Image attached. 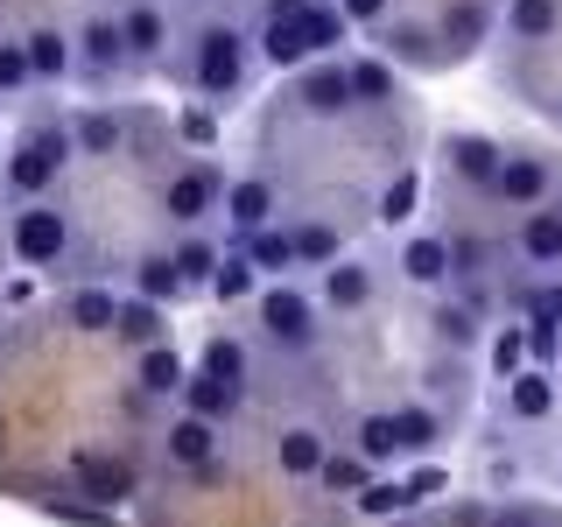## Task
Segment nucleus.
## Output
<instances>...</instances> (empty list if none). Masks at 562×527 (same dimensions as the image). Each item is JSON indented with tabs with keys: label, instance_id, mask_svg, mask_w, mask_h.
<instances>
[{
	"label": "nucleus",
	"instance_id": "e433bc0d",
	"mask_svg": "<svg viewBox=\"0 0 562 527\" xmlns=\"http://www.w3.org/2000/svg\"><path fill=\"white\" fill-rule=\"evenodd\" d=\"M520 338H527V366H541V373H549V366H562V324H549L541 310L520 316Z\"/></svg>",
	"mask_w": 562,
	"mask_h": 527
},
{
	"label": "nucleus",
	"instance_id": "a878e982",
	"mask_svg": "<svg viewBox=\"0 0 562 527\" xmlns=\"http://www.w3.org/2000/svg\"><path fill=\"white\" fill-rule=\"evenodd\" d=\"M359 457L366 471H386V464H401V429H394V408H373V415H359Z\"/></svg>",
	"mask_w": 562,
	"mask_h": 527
},
{
	"label": "nucleus",
	"instance_id": "13d9d810",
	"mask_svg": "<svg viewBox=\"0 0 562 527\" xmlns=\"http://www.w3.org/2000/svg\"><path fill=\"white\" fill-rule=\"evenodd\" d=\"M555 218H562V204H555Z\"/></svg>",
	"mask_w": 562,
	"mask_h": 527
},
{
	"label": "nucleus",
	"instance_id": "09e8293b",
	"mask_svg": "<svg viewBox=\"0 0 562 527\" xmlns=\"http://www.w3.org/2000/svg\"><path fill=\"white\" fill-rule=\"evenodd\" d=\"M479 527H549V514L541 506H520V500H506V506H492V514Z\"/></svg>",
	"mask_w": 562,
	"mask_h": 527
},
{
	"label": "nucleus",
	"instance_id": "6e6d98bb",
	"mask_svg": "<svg viewBox=\"0 0 562 527\" xmlns=\"http://www.w3.org/2000/svg\"><path fill=\"white\" fill-rule=\"evenodd\" d=\"M555 127H562V92H555Z\"/></svg>",
	"mask_w": 562,
	"mask_h": 527
},
{
	"label": "nucleus",
	"instance_id": "39448f33",
	"mask_svg": "<svg viewBox=\"0 0 562 527\" xmlns=\"http://www.w3.org/2000/svg\"><path fill=\"white\" fill-rule=\"evenodd\" d=\"M162 457L176 471H190V479H218V457H225V429L204 415H176L162 429Z\"/></svg>",
	"mask_w": 562,
	"mask_h": 527
},
{
	"label": "nucleus",
	"instance_id": "a211bd4d",
	"mask_svg": "<svg viewBox=\"0 0 562 527\" xmlns=\"http://www.w3.org/2000/svg\"><path fill=\"white\" fill-rule=\"evenodd\" d=\"M120 141H127V127H120L113 105H78V113H70V155L105 162V155H120Z\"/></svg>",
	"mask_w": 562,
	"mask_h": 527
},
{
	"label": "nucleus",
	"instance_id": "4c0bfd02",
	"mask_svg": "<svg viewBox=\"0 0 562 527\" xmlns=\"http://www.w3.org/2000/svg\"><path fill=\"white\" fill-rule=\"evenodd\" d=\"M415 204H422V176H415V169L386 176V190H380V225H408Z\"/></svg>",
	"mask_w": 562,
	"mask_h": 527
},
{
	"label": "nucleus",
	"instance_id": "f03ea898",
	"mask_svg": "<svg viewBox=\"0 0 562 527\" xmlns=\"http://www.w3.org/2000/svg\"><path fill=\"white\" fill-rule=\"evenodd\" d=\"M254 303H260V338H268L274 351L303 359V351L324 345V310H316L310 289H295V281H268Z\"/></svg>",
	"mask_w": 562,
	"mask_h": 527
},
{
	"label": "nucleus",
	"instance_id": "72a5a7b5",
	"mask_svg": "<svg viewBox=\"0 0 562 527\" xmlns=\"http://www.w3.org/2000/svg\"><path fill=\"white\" fill-rule=\"evenodd\" d=\"M555 22H562L555 0H506V35L514 43H549Z\"/></svg>",
	"mask_w": 562,
	"mask_h": 527
},
{
	"label": "nucleus",
	"instance_id": "9b49d317",
	"mask_svg": "<svg viewBox=\"0 0 562 527\" xmlns=\"http://www.w3.org/2000/svg\"><path fill=\"white\" fill-rule=\"evenodd\" d=\"M295 105H303L310 120H345V113H351V78H345V64H324V57H316L303 78H295Z\"/></svg>",
	"mask_w": 562,
	"mask_h": 527
},
{
	"label": "nucleus",
	"instance_id": "4d7b16f0",
	"mask_svg": "<svg viewBox=\"0 0 562 527\" xmlns=\"http://www.w3.org/2000/svg\"><path fill=\"white\" fill-rule=\"evenodd\" d=\"M0 380H8V351H0Z\"/></svg>",
	"mask_w": 562,
	"mask_h": 527
},
{
	"label": "nucleus",
	"instance_id": "20e7f679",
	"mask_svg": "<svg viewBox=\"0 0 562 527\" xmlns=\"http://www.w3.org/2000/svg\"><path fill=\"white\" fill-rule=\"evenodd\" d=\"M8 254L22 268H57L70 254V218L57 204H14L8 211Z\"/></svg>",
	"mask_w": 562,
	"mask_h": 527
},
{
	"label": "nucleus",
	"instance_id": "423d86ee",
	"mask_svg": "<svg viewBox=\"0 0 562 527\" xmlns=\"http://www.w3.org/2000/svg\"><path fill=\"white\" fill-rule=\"evenodd\" d=\"M225 204V176L218 162H190V169H176L169 183H162V211H169V225H204V211H218Z\"/></svg>",
	"mask_w": 562,
	"mask_h": 527
},
{
	"label": "nucleus",
	"instance_id": "f8f14e48",
	"mask_svg": "<svg viewBox=\"0 0 562 527\" xmlns=\"http://www.w3.org/2000/svg\"><path fill=\"white\" fill-rule=\"evenodd\" d=\"M366 303H373V260H359V254L330 260L324 281H316V310H338V316H351V310H366Z\"/></svg>",
	"mask_w": 562,
	"mask_h": 527
},
{
	"label": "nucleus",
	"instance_id": "c756f323",
	"mask_svg": "<svg viewBox=\"0 0 562 527\" xmlns=\"http://www.w3.org/2000/svg\"><path fill=\"white\" fill-rule=\"evenodd\" d=\"M345 78H351V105H386V99L401 92V70L386 64V57H351Z\"/></svg>",
	"mask_w": 562,
	"mask_h": 527
},
{
	"label": "nucleus",
	"instance_id": "58836bf2",
	"mask_svg": "<svg viewBox=\"0 0 562 527\" xmlns=\"http://www.w3.org/2000/svg\"><path fill=\"white\" fill-rule=\"evenodd\" d=\"M429 324H436V345H450V351H471V345L485 338V330H479V316H471L464 303H436Z\"/></svg>",
	"mask_w": 562,
	"mask_h": 527
},
{
	"label": "nucleus",
	"instance_id": "a19ab883",
	"mask_svg": "<svg viewBox=\"0 0 562 527\" xmlns=\"http://www.w3.org/2000/svg\"><path fill=\"white\" fill-rule=\"evenodd\" d=\"M211 295H225V303H239V295H260V274L246 268V254H239V246L218 260V274H211Z\"/></svg>",
	"mask_w": 562,
	"mask_h": 527
},
{
	"label": "nucleus",
	"instance_id": "4be33fe9",
	"mask_svg": "<svg viewBox=\"0 0 562 527\" xmlns=\"http://www.w3.org/2000/svg\"><path fill=\"white\" fill-rule=\"evenodd\" d=\"M113 316H120V295L105 289V281H85V289H70V303H64V324L85 330V338H105Z\"/></svg>",
	"mask_w": 562,
	"mask_h": 527
},
{
	"label": "nucleus",
	"instance_id": "f3484780",
	"mask_svg": "<svg viewBox=\"0 0 562 527\" xmlns=\"http://www.w3.org/2000/svg\"><path fill=\"white\" fill-rule=\"evenodd\" d=\"M324 457H330V436H324V429H310V422H289V429L274 436V464H281V479H316V471H324Z\"/></svg>",
	"mask_w": 562,
	"mask_h": 527
},
{
	"label": "nucleus",
	"instance_id": "8fccbe9b",
	"mask_svg": "<svg viewBox=\"0 0 562 527\" xmlns=\"http://www.w3.org/2000/svg\"><path fill=\"white\" fill-rule=\"evenodd\" d=\"M176 127H183V141H198V148H211V141H218V120H211V105H183V113H176Z\"/></svg>",
	"mask_w": 562,
	"mask_h": 527
},
{
	"label": "nucleus",
	"instance_id": "1a4fd4ad",
	"mask_svg": "<svg viewBox=\"0 0 562 527\" xmlns=\"http://www.w3.org/2000/svg\"><path fill=\"white\" fill-rule=\"evenodd\" d=\"M549 190H555L549 155H506V169H499V183H492V198H499L506 211H541V204H549Z\"/></svg>",
	"mask_w": 562,
	"mask_h": 527
},
{
	"label": "nucleus",
	"instance_id": "412c9836",
	"mask_svg": "<svg viewBox=\"0 0 562 527\" xmlns=\"http://www.w3.org/2000/svg\"><path fill=\"white\" fill-rule=\"evenodd\" d=\"M555 401L562 394H555V380L541 373V366H520V373L506 380V415H514V422H549Z\"/></svg>",
	"mask_w": 562,
	"mask_h": 527
},
{
	"label": "nucleus",
	"instance_id": "cd10ccee",
	"mask_svg": "<svg viewBox=\"0 0 562 527\" xmlns=\"http://www.w3.org/2000/svg\"><path fill=\"white\" fill-rule=\"evenodd\" d=\"M113 338H127L134 351H148V345H169V324H162V310H155L148 295H120V316H113Z\"/></svg>",
	"mask_w": 562,
	"mask_h": 527
},
{
	"label": "nucleus",
	"instance_id": "5fc2aeb1",
	"mask_svg": "<svg viewBox=\"0 0 562 527\" xmlns=\"http://www.w3.org/2000/svg\"><path fill=\"white\" fill-rule=\"evenodd\" d=\"M386 527H429V520H415V514H401V520H386Z\"/></svg>",
	"mask_w": 562,
	"mask_h": 527
},
{
	"label": "nucleus",
	"instance_id": "49530a36",
	"mask_svg": "<svg viewBox=\"0 0 562 527\" xmlns=\"http://www.w3.org/2000/svg\"><path fill=\"white\" fill-rule=\"evenodd\" d=\"M373 471L359 464V457H324V471H316V485H338V492H359Z\"/></svg>",
	"mask_w": 562,
	"mask_h": 527
},
{
	"label": "nucleus",
	"instance_id": "b1692460",
	"mask_svg": "<svg viewBox=\"0 0 562 527\" xmlns=\"http://www.w3.org/2000/svg\"><path fill=\"white\" fill-rule=\"evenodd\" d=\"M190 373H204V380H225V386H239L246 394V373H254V351H246L239 338H204V351H198V366H190Z\"/></svg>",
	"mask_w": 562,
	"mask_h": 527
},
{
	"label": "nucleus",
	"instance_id": "9d476101",
	"mask_svg": "<svg viewBox=\"0 0 562 527\" xmlns=\"http://www.w3.org/2000/svg\"><path fill=\"white\" fill-rule=\"evenodd\" d=\"M70 479H78V492L92 506H120V500H134V471L120 464L113 450H78L70 457Z\"/></svg>",
	"mask_w": 562,
	"mask_h": 527
},
{
	"label": "nucleus",
	"instance_id": "2eb2a0df",
	"mask_svg": "<svg viewBox=\"0 0 562 527\" xmlns=\"http://www.w3.org/2000/svg\"><path fill=\"white\" fill-rule=\"evenodd\" d=\"M218 211L233 218V233H239V239H246V233H260V225H274V183H268V176H233Z\"/></svg>",
	"mask_w": 562,
	"mask_h": 527
},
{
	"label": "nucleus",
	"instance_id": "aec40b11",
	"mask_svg": "<svg viewBox=\"0 0 562 527\" xmlns=\"http://www.w3.org/2000/svg\"><path fill=\"white\" fill-rule=\"evenodd\" d=\"M22 49H29V70H35V85H64L70 70V29H49V22H35L29 35H22Z\"/></svg>",
	"mask_w": 562,
	"mask_h": 527
},
{
	"label": "nucleus",
	"instance_id": "dca6fc26",
	"mask_svg": "<svg viewBox=\"0 0 562 527\" xmlns=\"http://www.w3.org/2000/svg\"><path fill=\"white\" fill-rule=\"evenodd\" d=\"M443 155L464 183H485V190L499 183V169H506V148L492 134H443Z\"/></svg>",
	"mask_w": 562,
	"mask_h": 527
},
{
	"label": "nucleus",
	"instance_id": "c03bdc74",
	"mask_svg": "<svg viewBox=\"0 0 562 527\" xmlns=\"http://www.w3.org/2000/svg\"><path fill=\"white\" fill-rule=\"evenodd\" d=\"M485 29H492V14H485V8H457L450 22H443V43H450V49H479V43H485Z\"/></svg>",
	"mask_w": 562,
	"mask_h": 527
},
{
	"label": "nucleus",
	"instance_id": "6e6552de",
	"mask_svg": "<svg viewBox=\"0 0 562 527\" xmlns=\"http://www.w3.org/2000/svg\"><path fill=\"white\" fill-rule=\"evenodd\" d=\"M113 22H120V43H127V64H162L169 57V8L162 0H120L113 8Z\"/></svg>",
	"mask_w": 562,
	"mask_h": 527
},
{
	"label": "nucleus",
	"instance_id": "f257e3e1",
	"mask_svg": "<svg viewBox=\"0 0 562 527\" xmlns=\"http://www.w3.org/2000/svg\"><path fill=\"white\" fill-rule=\"evenodd\" d=\"M64 162H70V127H29L22 141H14V155L0 162V190H8V204H49Z\"/></svg>",
	"mask_w": 562,
	"mask_h": 527
},
{
	"label": "nucleus",
	"instance_id": "864d4df0",
	"mask_svg": "<svg viewBox=\"0 0 562 527\" xmlns=\"http://www.w3.org/2000/svg\"><path fill=\"white\" fill-rule=\"evenodd\" d=\"M310 0H260V22H295Z\"/></svg>",
	"mask_w": 562,
	"mask_h": 527
},
{
	"label": "nucleus",
	"instance_id": "2f4dec72",
	"mask_svg": "<svg viewBox=\"0 0 562 527\" xmlns=\"http://www.w3.org/2000/svg\"><path fill=\"white\" fill-rule=\"evenodd\" d=\"M260 57H268L274 70H303V64H310L303 14H295V22H260Z\"/></svg>",
	"mask_w": 562,
	"mask_h": 527
},
{
	"label": "nucleus",
	"instance_id": "ea45409f",
	"mask_svg": "<svg viewBox=\"0 0 562 527\" xmlns=\"http://www.w3.org/2000/svg\"><path fill=\"white\" fill-rule=\"evenodd\" d=\"M22 92H35L29 49H22V35H0V99H22Z\"/></svg>",
	"mask_w": 562,
	"mask_h": 527
},
{
	"label": "nucleus",
	"instance_id": "37998d69",
	"mask_svg": "<svg viewBox=\"0 0 562 527\" xmlns=\"http://www.w3.org/2000/svg\"><path fill=\"white\" fill-rule=\"evenodd\" d=\"M527 366V338H520V324H499L492 330V380H514Z\"/></svg>",
	"mask_w": 562,
	"mask_h": 527
},
{
	"label": "nucleus",
	"instance_id": "5701e85b",
	"mask_svg": "<svg viewBox=\"0 0 562 527\" xmlns=\"http://www.w3.org/2000/svg\"><path fill=\"white\" fill-rule=\"evenodd\" d=\"M239 254H246V268H254V274H295V239H289V225H260V233H246L239 239Z\"/></svg>",
	"mask_w": 562,
	"mask_h": 527
},
{
	"label": "nucleus",
	"instance_id": "473e14b6",
	"mask_svg": "<svg viewBox=\"0 0 562 527\" xmlns=\"http://www.w3.org/2000/svg\"><path fill=\"white\" fill-rule=\"evenodd\" d=\"M134 295H148L155 310H169L176 295H190V289H183V274H176V260H169V254H140V268H134Z\"/></svg>",
	"mask_w": 562,
	"mask_h": 527
},
{
	"label": "nucleus",
	"instance_id": "393cba45",
	"mask_svg": "<svg viewBox=\"0 0 562 527\" xmlns=\"http://www.w3.org/2000/svg\"><path fill=\"white\" fill-rule=\"evenodd\" d=\"M176 401H183V415H204V422H218V429H225V422L239 415V401H246V394H239V386H225V380H204V373H190Z\"/></svg>",
	"mask_w": 562,
	"mask_h": 527
},
{
	"label": "nucleus",
	"instance_id": "603ef678",
	"mask_svg": "<svg viewBox=\"0 0 562 527\" xmlns=\"http://www.w3.org/2000/svg\"><path fill=\"white\" fill-rule=\"evenodd\" d=\"M386 8H394V0H338V14H345V22H386Z\"/></svg>",
	"mask_w": 562,
	"mask_h": 527
},
{
	"label": "nucleus",
	"instance_id": "7ed1b4c3",
	"mask_svg": "<svg viewBox=\"0 0 562 527\" xmlns=\"http://www.w3.org/2000/svg\"><path fill=\"white\" fill-rule=\"evenodd\" d=\"M190 85L204 99H233L246 85V35L233 22H204L190 35Z\"/></svg>",
	"mask_w": 562,
	"mask_h": 527
},
{
	"label": "nucleus",
	"instance_id": "c85d7f7f",
	"mask_svg": "<svg viewBox=\"0 0 562 527\" xmlns=\"http://www.w3.org/2000/svg\"><path fill=\"white\" fill-rule=\"evenodd\" d=\"M169 260H176V274H183V289H211V274H218L225 246L204 239V233H183V239L169 246Z\"/></svg>",
	"mask_w": 562,
	"mask_h": 527
},
{
	"label": "nucleus",
	"instance_id": "de8ad7c7",
	"mask_svg": "<svg viewBox=\"0 0 562 527\" xmlns=\"http://www.w3.org/2000/svg\"><path fill=\"white\" fill-rule=\"evenodd\" d=\"M485 260H492V254H485L479 239H450V281H479Z\"/></svg>",
	"mask_w": 562,
	"mask_h": 527
},
{
	"label": "nucleus",
	"instance_id": "0eeeda50",
	"mask_svg": "<svg viewBox=\"0 0 562 527\" xmlns=\"http://www.w3.org/2000/svg\"><path fill=\"white\" fill-rule=\"evenodd\" d=\"M70 64H78L92 85H105V78H120V70H127V43H120V22H113V14H85V22L70 29Z\"/></svg>",
	"mask_w": 562,
	"mask_h": 527
},
{
	"label": "nucleus",
	"instance_id": "3c124183",
	"mask_svg": "<svg viewBox=\"0 0 562 527\" xmlns=\"http://www.w3.org/2000/svg\"><path fill=\"white\" fill-rule=\"evenodd\" d=\"M527 310H541L549 324H562V274H541V289H535V303Z\"/></svg>",
	"mask_w": 562,
	"mask_h": 527
},
{
	"label": "nucleus",
	"instance_id": "6ab92c4d",
	"mask_svg": "<svg viewBox=\"0 0 562 527\" xmlns=\"http://www.w3.org/2000/svg\"><path fill=\"white\" fill-rule=\"evenodd\" d=\"M183 380H190V366H183V351H176V345H148V351H140V366H134L140 401H176V394H183Z\"/></svg>",
	"mask_w": 562,
	"mask_h": 527
},
{
	"label": "nucleus",
	"instance_id": "7c9ffc66",
	"mask_svg": "<svg viewBox=\"0 0 562 527\" xmlns=\"http://www.w3.org/2000/svg\"><path fill=\"white\" fill-rule=\"evenodd\" d=\"M351 506H359L366 520H380V527H386V520H401V514H415V506H408V485L386 479V471H373V479L351 492Z\"/></svg>",
	"mask_w": 562,
	"mask_h": 527
},
{
	"label": "nucleus",
	"instance_id": "bb28decb",
	"mask_svg": "<svg viewBox=\"0 0 562 527\" xmlns=\"http://www.w3.org/2000/svg\"><path fill=\"white\" fill-rule=\"evenodd\" d=\"M289 239H295V268H316L324 274L330 260H345V233L330 218H303V225H289Z\"/></svg>",
	"mask_w": 562,
	"mask_h": 527
},
{
	"label": "nucleus",
	"instance_id": "a18cd8bd",
	"mask_svg": "<svg viewBox=\"0 0 562 527\" xmlns=\"http://www.w3.org/2000/svg\"><path fill=\"white\" fill-rule=\"evenodd\" d=\"M401 485H408V506H422V500H443V492H450V471L443 464H415Z\"/></svg>",
	"mask_w": 562,
	"mask_h": 527
},
{
	"label": "nucleus",
	"instance_id": "79ce46f5",
	"mask_svg": "<svg viewBox=\"0 0 562 527\" xmlns=\"http://www.w3.org/2000/svg\"><path fill=\"white\" fill-rule=\"evenodd\" d=\"M436 43L443 35H429V29H386V64H429Z\"/></svg>",
	"mask_w": 562,
	"mask_h": 527
},
{
	"label": "nucleus",
	"instance_id": "c9c22d12",
	"mask_svg": "<svg viewBox=\"0 0 562 527\" xmlns=\"http://www.w3.org/2000/svg\"><path fill=\"white\" fill-rule=\"evenodd\" d=\"M394 429H401V457H422L443 444V415L436 408H394Z\"/></svg>",
	"mask_w": 562,
	"mask_h": 527
},
{
	"label": "nucleus",
	"instance_id": "4468645a",
	"mask_svg": "<svg viewBox=\"0 0 562 527\" xmlns=\"http://www.w3.org/2000/svg\"><path fill=\"white\" fill-rule=\"evenodd\" d=\"M401 281H408V289H450V239L443 233H408L401 239Z\"/></svg>",
	"mask_w": 562,
	"mask_h": 527
},
{
	"label": "nucleus",
	"instance_id": "ddd939ff",
	"mask_svg": "<svg viewBox=\"0 0 562 527\" xmlns=\"http://www.w3.org/2000/svg\"><path fill=\"white\" fill-rule=\"evenodd\" d=\"M514 254L527 260V268H541V274H555V268H562V218H555V204L520 211V225H514Z\"/></svg>",
	"mask_w": 562,
	"mask_h": 527
},
{
	"label": "nucleus",
	"instance_id": "f704fd0d",
	"mask_svg": "<svg viewBox=\"0 0 562 527\" xmlns=\"http://www.w3.org/2000/svg\"><path fill=\"white\" fill-rule=\"evenodd\" d=\"M345 14H338V0H310L303 8V43H310V57H324V49H338L345 43Z\"/></svg>",
	"mask_w": 562,
	"mask_h": 527
}]
</instances>
